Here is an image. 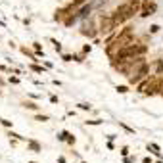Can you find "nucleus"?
<instances>
[{
	"label": "nucleus",
	"mask_w": 163,
	"mask_h": 163,
	"mask_svg": "<svg viewBox=\"0 0 163 163\" xmlns=\"http://www.w3.org/2000/svg\"><path fill=\"white\" fill-rule=\"evenodd\" d=\"M33 48H35V52H37L38 56L42 54V50H40V44H38V42H33Z\"/></svg>",
	"instance_id": "4468645a"
},
{
	"label": "nucleus",
	"mask_w": 163,
	"mask_h": 163,
	"mask_svg": "<svg viewBox=\"0 0 163 163\" xmlns=\"http://www.w3.org/2000/svg\"><path fill=\"white\" fill-rule=\"evenodd\" d=\"M142 163H152V157H144V159H142Z\"/></svg>",
	"instance_id": "b1692460"
},
{
	"label": "nucleus",
	"mask_w": 163,
	"mask_h": 163,
	"mask_svg": "<svg viewBox=\"0 0 163 163\" xmlns=\"http://www.w3.org/2000/svg\"><path fill=\"white\" fill-rule=\"evenodd\" d=\"M115 90H117L119 94H127V92H129V86H125V84H119Z\"/></svg>",
	"instance_id": "1a4fd4ad"
},
{
	"label": "nucleus",
	"mask_w": 163,
	"mask_h": 163,
	"mask_svg": "<svg viewBox=\"0 0 163 163\" xmlns=\"http://www.w3.org/2000/svg\"><path fill=\"white\" fill-rule=\"evenodd\" d=\"M157 163H161V161H157Z\"/></svg>",
	"instance_id": "cd10ccee"
},
{
	"label": "nucleus",
	"mask_w": 163,
	"mask_h": 163,
	"mask_svg": "<svg viewBox=\"0 0 163 163\" xmlns=\"http://www.w3.org/2000/svg\"><path fill=\"white\" fill-rule=\"evenodd\" d=\"M0 96H2V90H0Z\"/></svg>",
	"instance_id": "bb28decb"
},
{
	"label": "nucleus",
	"mask_w": 163,
	"mask_h": 163,
	"mask_svg": "<svg viewBox=\"0 0 163 163\" xmlns=\"http://www.w3.org/2000/svg\"><path fill=\"white\" fill-rule=\"evenodd\" d=\"M127 2H130V4L138 6V8H140V4H142V0H127Z\"/></svg>",
	"instance_id": "6ab92c4d"
},
{
	"label": "nucleus",
	"mask_w": 163,
	"mask_h": 163,
	"mask_svg": "<svg viewBox=\"0 0 163 163\" xmlns=\"http://www.w3.org/2000/svg\"><path fill=\"white\" fill-rule=\"evenodd\" d=\"M81 35H84V37H88V38H94L98 35V31H96V27H94V23L92 21H84L83 25H81Z\"/></svg>",
	"instance_id": "39448f33"
},
{
	"label": "nucleus",
	"mask_w": 163,
	"mask_h": 163,
	"mask_svg": "<svg viewBox=\"0 0 163 163\" xmlns=\"http://www.w3.org/2000/svg\"><path fill=\"white\" fill-rule=\"evenodd\" d=\"M159 31V25H152V27H150V33H157Z\"/></svg>",
	"instance_id": "aec40b11"
},
{
	"label": "nucleus",
	"mask_w": 163,
	"mask_h": 163,
	"mask_svg": "<svg viewBox=\"0 0 163 163\" xmlns=\"http://www.w3.org/2000/svg\"><path fill=\"white\" fill-rule=\"evenodd\" d=\"M10 83H14V84H17V83H19V79H17V77H10Z\"/></svg>",
	"instance_id": "4be33fe9"
},
{
	"label": "nucleus",
	"mask_w": 163,
	"mask_h": 163,
	"mask_svg": "<svg viewBox=\"0 0 163 163\" xmlns=\"http://www.w3.org/2000/svg\"><path fill=\"white\" fill-rule=\"evenodd\" d=\"M154 69H155V75H163V60H157L154 63Z\"/></svg>",
	"instance_id": "0eeeda50"
},
{
	"label": "nucleus",
	"mask_w": 163,
	"mask_h": 163,
	"mask_svg": "<svg viewBox=\"0 0 163 163\" xmlns=\"http://www.w3.org/2000/svg\"><path fill=\"white\" fill-rule=\"evenodd\" d=\"M132 161H134L132 157H127V159H125V163H132Z\"/></svg>",
	"instance_id": "393cba45"
},
{
	"label": "nucleus",
	"mask_w": 163,
	"mask_h": 163,
	"mask_svg": "<svg viewBox=\"0 0 163 163\" xmlns=\"http://www.w3.org/2000/svg\"><path fill=\"white\" fill-rule=\"evenodd\" d=\"M113 29H115V23H113V17L111 15H100V25H98V33L107 37L111 35Z\"/></svg>",
	"instance_id": "f03ea898"
},
{
	"label": "nucleus",
	"mask_w": 163,
	"mask_h": 163,
	"mask_svg": "<svg viewBox=\"0 0 163 163\" xmlns=\"http://www.w3.org/2000/svg\"><path fill=\"white\" fill-rule=\"evenodd\" d=\"M83 163H86V161H83Z\"/></svg>",
	"instance_id": "c85d7f7f"
},
{
	"label": "nucleus",
	"mask_w": 163,
	"mask_h": 163,
	"mask_svg": "<svg viewBox=\"0 0 163 163\" xmlns=\"http://www.w3.org/2000/svg\"><path fill=\"white\" fill-rule=\"evenodd\" d=\"M31 69L35 71V73H42V71H44V69L40 67V65H31Z\"/></svg>",
	"instance_id": "2eb2a0df"
},
{
	"label": "nucleus",
	"mask_w": 163,
	"mask_h": 163,
	"mask_svg": "<svg viewBox=\"0 0 163 163\" xmlns=\"http://www.w3.org/2000/svg\"><path fill=\"white\" fill-rule=\"evenodd\" d=\"M37 121H40V123L48 121V115H37Z\"/></svg>",
	"instance_id": "a211bd4d"
},
{
	"label": "nucleus",
	"mask_w": 163,
	"mask_h": 163,
	"mask_svg": "<svg viewBox=\"0 0 163 163\" xmlns=\"http://www.w3.org/2000/svg\"><path fill=\"white\" fill-rule=\"evenodd\" d=\"M132 40H134V29L130 27V25H125V27L119 31V35H117V37L106 46V54L109 56V60H113V58L117 56V52L121 50V48L132 44Z\"/></svg>",
	"instance_id": "f257e3e1"
},
{
	"label": "nucleus",
	"mask_w": 163,
	"mask_h": 163,
	"mask_svg": "<svg viewBox=\"0 0 163 163\" xmlns=\"http://www.w3.org/2000/svg\"><path fill=\"white\" fill-rule=\"evenodd\" d=\"M84 2H86V0H73V2H71V6H75V8H81Z\"/></svg>",
	"instance_id": "f8f14e48"
},
{
	"label": "nucleus",
	"mask_w": 163,
	"mask_h": 163,
	"mask_svg": "<svg viewBox=\"0 0 163 163\" xmlns=\"http://www.w3.org/2000/svg\"><path fill=\"white\" fill-rule=\"evenodd\" d=\"M29 163H37V161H29Z\"/></svg>",
	"instance_id": "a878e982"
},
{
	"label": "nucleus",
	"mask_w": 163,
	"mask_h": 163,
	"mask_svg": "<svg viewBox=\"0 0 163 163\" xmlns=\"http://www.w3.org/2000/svg\"><path fill=\"white\" fill-rule=\"evenodd\" d=\"M148 150H154V154L159 155V146L157 144H148Z\"/></svg>",
	"instance_id": "ddd939ff"
},
{
	"label": "nucleus",
	"mask_w": 163,
	"mask_h": 163,
	"mask_svg": "<svg viewBox=\"0 0 163 163\" xmlns=\"http://www.w3.org/2000/svg\"><path fill=\"white\" fill-rule=\"evenodd\" d=\"M67 12H69V6L56 10V14H54V19H56V21H60V23H63V19H65V15H67Z\"/></svg>",
	"instance_id": "423d86ee"
},
{
	"label": "nucleus",
	"mask_w": 163,
	"mask_h": 163,
	"mask_svg": "<svg viewBox=\"0 0 163 163\" xmlns=\"http://www.w3.org/2000/svg\"><path fill=\"white\" fill-rule=\"evenodd\" d=\"M10 136H14L15 140H23V136H21V134H17V132H12V130H10Z\"/></svg>",
	"instance_id": "f3484780"
},
{
	"label": "nucleus",
	"mask_w": 163,
	"mask_h": 163,
	"mask_svg": "<svg viewBox=\"0 0 163 163\" xmlns=\"http://www.w3.org/2000/svg\"><path fill=\"white\" fill-rule=\"evenodd\" d=\"M0 123H2L4 127H12V125H14L12 121H8V119H2V117H0Z\"/></svg>",
	"instance_id": "dca6fc26"
},
{
	"label": "nucleus",
	"mask_w": 163,
	"mask_h": 163,
	"mask_svg": "<svg viewBox=\"0 0 163 163\" xmlns=\"http://www.w3.org/2000/svg\"><path fill=\"white\" fill-rule=\"evenodd\" d=\"M155 10H157V6H155L154 0H142V4H140V17H150V15L155 14Z\"/></svg>",
	"instance_id": "7ed1b4c3"
},
{
	"label": "nucleus",
	"mask_w": 163,
	"mask_h": 163,
	"mask_svg": "<svg viewBox=\"0 0 163 163\" xmlns=\"http://www.w3.org/2000/svg\"><path fill=\"white\" fill-rule=\"evenodd\" d=\"M148 73H150V63H144L134 75H130V77H129V84H138L140 81H144L146 77H148Z\"/></svg>",
	"instance_id": "20e7f679"
},
{
	"label": "nucleus",
	"mask_w": 163,
	"mask_h": 163,
	"mask_svg": "<svg viewBox=\"0 0 163 163\" xmlns=\"http://www.w3.org/2000/svg\"><path fill=\"white\" fill-rule=\"evenodd\" d=\"M73 60V56H71V54H63V61H71Z\"/></svg>",
	"instance_id": "412c9836"
},
{
	"label": "nucleus",
	"mask_w": 163,
	"mask_h": 163,
	"mask_svg": "<svg viewBox=\"0 0 163 163\" xmlns=\"http://www.w3.org/2000/svg\"><path fill=\"white\" fill-rule=\"evenodd\" d=\"M29 148H31L33 152H40V146H38L37 142H33V140H29Z\"/></svg>",
	"instance_id": "6e6552de"
},
{
	"label": "nucleus",
	"mask_w": 163,
	"mask_h": 163,
	"mask_svg": "<svg viewBox=\"0 0 163 163\" xmlns=\"http://www.w3.org/2000/svg\"><path fill=\"white\" fill-rule=\"evenodd\" d=\"M79 107H81V109H90L88 104H79Z\"/></svg>",
	"instance_id": "5701e85b"
},
{
	"label": "nucleus",
	"mask_w": 163,
	"mask_h": 163,
	"mask_svg": "<svg viewBox=\"0 0 163 163\" xmlns=\"http://www.w3.org/2000/svg\"><path fill=\"white\" fill-rule=\"evenodd\" d=\"M21 52H23L25 56H29V58H31V60H33V61H37V56H35V54H31V52H29V50H27V48H25V46H23V48H21Z\"/></svg>",
	"instance_id": "9d476101"
},
{
	"label": "nucleus",
	"mask_w": 163,
	"mask_h": 163,
	"mask_svg": "<svg viewBox=\"0 0 163 163\" xmlns=\"http://www.w3.org/2000/svg\"><path fill=\"white\" fill-rule=\"evenodd\" d=\"M23 106L29 107V109H38V106H37L35 102H23Z\"/></svg>",
	"instance_id": "9b49d317"
}]
</instances>
